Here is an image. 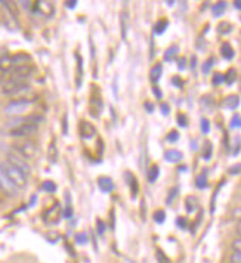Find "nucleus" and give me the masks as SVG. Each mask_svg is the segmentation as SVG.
Listing matches in <instances>:
<instances>
[{"label":"nucleus","mask_w":241,"mask_h":263,"mask_svg":"<svg viewBox=\"0 0 241 263\" xmlns=\"http://www.w3.org/2000/svg\"><path fill=\"white\" fill-rule=\"evenodd\" d=\"M3 166H5V170H6V173H8L9 179L12 180L13 185L18 188V191H20V190H24L25 186H27V180H28V176H25L21 170H18L16 167L11 166L9 163H8V164H3Z\"/></svg>","instance_id":"obj_1"},{"label":"nucleus","mask_w":241,"mask_h":263,"mask_svg":"<svg viewBox=\"0 0 241 263\" xmlns=\"http://www.w3.org/2000/svg\"><path fill=\"white\" fill-rule=\"evenodd\" d=\"M6 157H8V163H9L11 166L16 167L18 170H21L25 176H30V175H31V167H30L28 161L20 156L16 151H8V153H6Z\"/></svg>","instance_id":"obj_2"},{"label":"nucleus","mask_w":241,"mask_h":263,"mask_svg":"<svg viewBox=\"0 0 241 263\" xmlns=\"http://www.w3.org/2000/svg\"><path fill=\"white\" fill-rule=\"evenodd\" d=\"M0 190L5 195H9V197H16L18 195V188L13 185L12 180L9 179L3 164H0Z\"/></svg>","instance_id":"obj_3"},{"label":"nucleus","mask_w":241,"mask_h":263,"mask_svg":"<svg viewBox=\"0 0 241 263\" xmlns=\"http://www.w3.org/2000/svg\"><path fill=\"white\" fill-rule=\"evenodd\" d=\"M13 151H16L27 161L34 158V156L37 154L36 145L33 144V142H30V141H21V142L15 144L13 145Z\"/></svg>","instance_id":"obj_4"},{"label":"nucleus","mask_w":241,"mask_h":263,"mask_svg":"<svg viewBox=\"0 0 241 263\" xmlns=\"http://www.w3.org/2000/svg\"><path fill=\"white\" fill-rule=\"evenodd\" d=\"M33 101H28V99H18V101H13L11 102L8 107L5 108L6 114H12V116H20V114H24L25 111H28V108L31 107Z\"/></svg>","instance_id":"obj_5"},{"label":"nucleus","mask_w":241,"mask_h":263,"mask_svg":"<svg viewBox=\"0 0 241 263\" xmlns=\"http://www.w3.org/2000/svg\"><path fill=\"white\" fill-rule=\"evenodd\" d=\"M34 9L39 11L42 15H45V16H52L53 12H55L53 3L45 2V0H43V2H36V3H34Z\"/></svg>","instance_id":"obj_6"},{"label":"nucleus","mask_w":241,"mask_h":263,"mask_svg":"<svg viewBox=\"0 0 241 263\" xmlns=\"http://www.w3.org/2000/svg\"><path fill=\"white\" fill-rule=\"evenodd\" d=\"M15 70L13 65V58L9 55H2L0 57V71L2 72H12Z\"/></svg>","instance_id":"obj_7"},{"label":"nucleus","mask_w":241,"mask_h":263,"mask_svg":"<svg viewBox=\"0 0 241 263\" xmlns=\"http://www.w3.org/2000/svg\"><path fill=\"white\" fill-rule=\"evenodd\" d=\"M80 133H82V138L90 139V138H94V136L97 135V129H95L90 123L82 121V124H80Z\"/></svg>","instance_id":"obj_8"},{"label":"nucleus","mask_w":241,"mask_h":263,"mask_svg":"<svg viewBox=\"0 0 241 263\" xmlns=\"http://www.w3.org/2000/svg\"><path fill=\"white\" fill-rule=\"evenodd\" d=\"M98 186H99V190L102 192H111L114 190V183H113V180L107 178V176H102V178H99L98 179Z\"/></svg>","instance_id":"obj_9"},{"label":"nucleus","mask_w":241,"mask_h":263,"mask_svg":"<svg viewBox=\"0 0 241 263\" xmlns=\"http://www.w3.org/2000/svg\"><path fill=\"white\" fill-rule=\"evenodd\" d=\"M182 158H183V156L178 149H169L164 153V160L168 163H179V161H182Z\"/></svg>","instance_id":"obj_10"},{"label":"nucleus","mask_w":241,"mask_h":263,"mask_svg":"<svg viewBox=\"0 0 241 263\" xmlns=\"http://www.w3.org/2000/svg\"><path fill=\"white\" fill-rule=\"evenodd\" d=\"M222 105L227 108V109L234 111V109H237V108L240 107V98H238L237 95L228 96V98H225V99H224V104H222Z\"/></svg>","instance_id":"obj_11"},{"label":"nucleus","mask_w":241,"mask_h":263,"mask_svg":"<svg viewBox=\"0 0 241 263\" xmlns=\"http://www.w3.org/2000/svg\"><path fill=\"white\" fill-rule=\"evenodd\" d=\"M161 74H163V67H161V64H157V65H154L151 68V71H150V80L153 83H157L161 79Z\"/></svg>","instance_id":"obj_12"},{"label":"nucleus","mask_w":241,"mask_h":263,"mask_svg":"<svg viewBox=\"0 0 241 263\" xmlns=\"http://www.w3.org/2000/svg\"><path fill=\"white\" fill-rule=\"evenodd\" d=\"M225 9H227V2H219L216 5H213L212 6V13H213V16H222L224 12H225Z\"/></svg>","instance_id":"obj_13"},{"label":"nucleus","mask_w":241,"mask_h":263,"mask_svg":"<svg viewBox=\"0 0 241 263\" xmlns=\"http://www.w3.org/2000/svg\"><path fill=\"white\" fill-rule=\"evenodd\" d=\"M197 207H198V200L195 198V197H188L187 200H185V209H187V212L188 213H193L197 210Z\"/></svg>","instance_id":"obj_14"},{"label":"nucleus","mask_w":241,"mask_h":263,"mask_svg":"<svg viewBox=\"0 0 241 263\" xmlns=\"http://www.w3.org/2000/svg\"><path fill=\"white\" fill-rule=\"evenodd\" d=\"M220 53H222V57H224L227 61H231L232 58H234V49L231 48V45H229V43H224V45H222V48H220Z\"/></svg>","instance_id":"obj_15"},{"label":"nucleus","mask_w":241,"mask_h":263,"mask_svg":"<svg viewBox=\"0 0 241 263\" xmlns=\"http://www.w3.org/2000/svg\"><path fill=\"white\" fill-rule=\"evenodd\" d=\"M126 178L129 179V182H127V183H129V186H131V191H132V197H136V194H138V190H139V188H138V182H136V179H135V176H133L132 173H129V172L126 173Z\"/></svg>","instance_id":"obj_16"},{"label":"nucleus","mask_w":241,"mask_h":263,"mask_svg":"<svg viewBox=\"0 0 241 263\" xmlns=\"http://www.w3.org/2000/svg\"><path fill=\"white\" fill-rule=\"evenodd\" d=\"M195 186H197L198 190H205L206 186H207V172H206V170L201 175L197 176V179H195Z\"/></svg>","instance_id":"obj_17"},{"label":"nucleus","mask_w":241,"mask_h":263,"mask_svg":"<svg viewBox=\"0 0 241 263\" xmlns=\"http://www.w3.org/2000/svg\"><path fill=\"white\" fill-rule=\"evenodd\" d=\"M178 52H179V48H178V46H170V48L164 52V60L173 61L178 57Z\"/></svg>","instance_id":"obj_18"},{"label":"nucleus","mask_w":241,"mask_h":263,"mask_svg":"<svg viewBox=\"0 0 241 263\" xmlns=\"http://www.w3.org/2000/svg\"><path fill=\"white\" fill-rule=\"evenodd\" d=\"M168 25H169L168 20H161V21H158V23L156 24V27H154V33H156V34H163V33L166 31Z\"/></svg>","instance_id":"obj_19"},{"label":"nucleus","mask_w":241,"mask_h":263,"mask_svg":"<svg viewBox=\"0 0 241 263\" xmlns=\"http://www.w3.org/2000/svg\"><path fill=\"white\" fill-rule=\"evenodd\" d=\"M158 175H160L158 166H153V167L148 170V182H150V183L156 182L157 178H158Z\"/></svg>","instance_id":"obj_20"},{"label":"nucleus","mask_w":241,"mask_h":263,"mask_svg":"<svg viewBox=\"0 0 241 263\" xmlns=\"http://www.w3.org/2000/svg\"><path fill=\"white\" fill-rule=\"evenodd\" d=\"M153 217H154V220H156L157 223H164V220H166V213H164L163 210H157V212H154Z\"/></svg>","instance_id":"obj_21"},{"label":"nucleus","mask_w":241,"mask_h":263,"mask_svg":"<svg viewBox=\"0 0 241 263\" xmlns=\"http://www.w3.org/2000/svg\"><path fill=\"white\" fill-rule=\"evenodd\" d=\"M231 31H232V25L229 23H220L219 24V33L220 34H228Z\"/></svg>","instance_id":"obj_22"},{"label":"nucleus","mask_w":241,"mask_h":263,"mask_svg":"<svg viewBox=\"0 0 241 263\" xmlns=\"http://www.w3.org/2000/svg\"><path fill=\"white\" fill-rule=\"evenodd\" d=\"M212 151H213V146L210 142H206L205 144V149H203V158L205 160H210L212 157Z\"/></svg>","instance_id":"obj_23"},{"label":"nucleus","mask_w":241,"mask_h":263,"mask_svg":"<svg viewBox=\"0 0 241 263\" xmlns=\"http://www.w3.org/2000/svg\"><path fill=\"white\" fill-rule=\"evenodd\" d=\"M231 127L232 129H241V116L238 114H234L232 119H231Z\"/></svg>","instance_id":"obj_24"},{"label":"nucleus","mask_w":241,"mask_h":263,"mask_svg":"<svg viewBox=\"0 0 241 263\" xmlns=\"http://www.w3.org/2000/svg\"><path fill=\"white\" fill-rule=\"evenodd\" d=\"M235 79H237V72H235V70H229V71L225 74V82L228 84L234 83Z\"/></svg>","instance_id":"obj_25"},{"label":"nucleus","mask_w":241,"mask_h":263,"mask_svg":"<svg viewBox=\"0 0 241 263\" xmlns=\"http://www.w3.org/2000/svg\"><path fill=\"white\" fill-rule=\"evenodd\" d=\"M200 127H201V132L207 135L210 132V121L207 119H201L200 120Z\"/></svg>","instance_id":"obj_26"},{"label":"nucleus","mask_w":241,"mask_h":263,"mask_svg":"<svg viewBox=\"0 0 241 263\" xmlns=\"http://www.w3.org/2000/svg\"><path fill=\"white\" fill-rule=\"evenodd\" d=\"M176 121H178V124H179L181 127H187V126H188V119H187V116L182 114V112H179V114L176 116Z\"/></svg>","instance_id":"obj_27"},{"label":"nucleus","mask_w":241,"mask_h":263,"mask_svg":"<svg viewBox=\"0 0 241 263\" xmlns=\"http://www.w3.org/2000/svg\"><path fill=\"white\" fill-rule=\"evenodd\" d=\"M213 65H215V58H209V60L205 62V65H203V72L207 74V72L212 70V67H213Z\"/></svg>","instance_id":"obj_28"},{"label":"nucleus","mask_w":241,"mask_h":263,"mask_svg":"<svg viewBox=\"0 0 241 263\" xmlns=\"http://www.w3.org/2000/svg\"><path fill=\"white\" fill-rule=\"evenodd\" d=\"M232 250L234 253H241V237L232 241Z\"/></svg>","instance_id":"obj_29"},{"label":"nucleus","mask_w":241,"mask_h":263,"mask_svg":"<svg viewBox=\"0 0 241 263\" xmlns=\"http://www.w3.org/2000/svg\"><path fill=\"white\" fill-rule=\"evenodd\" d=\"M43 190L48 192H53L55 190H57V185H55L53 182L48 180V182H45V183H43Z\"/></svg>","instance_id":"obj_30"},{"label":"nucleus","mask_w":241,"mask_h":263,"mask_svg":"<svg viewBox=\"0 0 241 263\" xmlns=\"http://www.w3.org/2000/svg\"><path fill=\"white\" fill-rule=\"evenodd\" d=\"M168 141H169V142H178V141H179V133L176 130H172L169 135H168Z\"/></svg>","instance_id":"obj_31"},{"label":"nucleus","mask_w":241,"mask_h":263,"mask_svg":"<svg viewBox=\"0 0 241 263\" xmlns=\"http://www.w3.org/2000/svg\"><path fill=\"white\" fill-rule=\"evenodd\" d=\"M176 195H178V188H173V190H170L169 192V197H168V200H166V203L172 204V201L176 198Z\"/></svg>","instance_id":"obj_32"},{"label":"nucleus","mask_w":241,"mask_h":263,"mask_svg":"<svg viewBox=\"0 0 241 263\" xmlns=\"http://www.w3.org/2000/svg\"><path fill=\"white\" fill-rule=\"evenodd\" d=\"M222 82H225V76H222V74H215V76H213V84H215V86L220 84Z\"/></svg>","instance_id":"obj_33"},{"label":"nucleus","mask_w":241,"mask_h":263,"mask_svg":"<svg viewBox=\"0 0 241 263\" xmlns=\"http://www.w3.org/2000/svg\"><path fill=\"white\" fill-rule=\"evenodd\" d=\"M229 260L231 263H241V253H232Z\"/></svg>","instance_id":"obj_34"},{"label":"nucleus","mask_w":241,"mask_h":263,"mask_svg":"<svg viewBox=\"0 0 241 263\" xmlns=\"http://www.w3.org/2000/svg\"><path fill=\"white\" fill-rule=\"evenodd\" d=\"M178 68H179L181 71H183V70L187 68V60H185V58H179V60H178Z\"/></svg>","instance_id":"obj_35"},{"label":"nucleus","mask_w":241,"mask_h":263,"mask_svg":"<svg viewBox=\"0 0 241 263\" xmlns=\"http://www.w3.org/2000/svg\"><path fill=\"white\" fill-rule=\"evenodd\" d=\"M172 83L175 84L176 87H179V89H182V86H183V82H182V80H181V79H179V77H178V76L172 79Z\"/></svg>","instance_id":"obj_36"},{"label":"nucleus","mask_w":241,"mask_h":263,"mask_svg":"<svg viewBox=\"0 0 241 263\" xmlns=\"http://www.w3.org/2000/svg\"><path fill=\"white\" fill-rule=\"evenodd\" d=\"M126 34H127V28L124 25V18H121V39L124 40L126 39Z\"/></svg>","instance_id":"obj_37"},{"label":"nucleus","mask_w":241,"mask_h":263,"mask_svg":"<svg viewBox=\"0 0 241 263\" xmlns=\"http://www.w3.org/2000/svg\"><path fill=\"white\" fill-rule=\"evenodd\" d=\"M240 172H241V164L232 166V167L229 168V173H231V175H237V173H240Z\"/></svg>","instance_id":"obj_38"},{"label":"nucleus","mask_w":241,"mask_h":263,"mask_svg":"<svg viewBox=\"0 0 241 263\" xmlns=\"http://www.w3.org/2000/svg\"><path fill=\"white\" fill-rule=\"evenodd\" d=\"M160 108H161V111H163V114H164V116H168V114H169L170 108H169V105H168V104H164V102H163V104L160 105Z\"/></svg>","instance_id":"obj_39"},{"label":"nucleus","mask_w":241,"mask_h":263,"mask_svg":"<svg viewBox=\"0 0 241 263\" xmlns=\"http://www.w3.org/2000/svg\"><path fill=\"white\" fill-rule=\"evenodd\" d=\"M176 223H178V225H179L182 229H185V228H187V220H185V217H179Z\"/></svg>","instance_id":"obj_40"},{"label":"nucleus","mask_w":241,"mask_h":263,"mask_svg":"<svg viewBox=\"0 0 241 263\" xmlns=\"http://www.w3.org/2000/svg\"><path fill=\"white\" fill-rule=\"evenodd\" d=\"M76 5H77V2H76V0H70V2H65V6H67V8H70V9L76 8Z\"/></svg>","instance_id":"obj_41"},{"label":"nucleus","mask_w":241,"mask_h":263,"mask_svg":"<svg viewBox=\"0 0 241 263\" xmlns=\"http://www.w3.org/2000/svg\"><path fill=\"white\" fill-rule=\"evenodd\" d=\"M98 228H99V229H98V232H99V234H104V231H105V227H104V223H102L101 220H98Z\"/></svg>","instance_id":"obj_42"},{"label":"nucleus","mask_w":241,"mask_h":263,"mask_svg":"<svg viewBox=\"0 0 241 263\" xmlns=\"http://www.w3.org/2000/svg\"><path fill=\"white\" fill-rule=\"evenodd\" d=\"M144 107L146 108V111H148V112H153V111H154V105H153V104H150V102H145Z\"/></svg>","instance_id":"obj_43"},{"label":"nucleus","mask_w":241,"mask_h":263,"mask_svg":"<svg viewBox=\"0 0 241 263\" xmlns=\"http://www.w3.org/2000/svg\"><path fill=\"white\" fill-rule=\"evenodd\" d=\"M153 92L156 93V96H157V98H158V99H161V96H163V93H161V92L158 90V87H157V86H154V87H153Z\"/></svg>","instance_id":"obj_44"},{"label":"nucleus","mask_w":241,"mask_h":263,"mask_svg":"<svg viewBox=\"0 0 241 263\" xmlns=\"http://www.w3.org/2000/svg\"><path fill=\"white\" fill-rule=\"evenodd\" d=\"M234 8L241 11V0H235V2H234Z\"/></svg>","instance_id":"obj_45"},{"label":"nucleus","mask_w":241,"mask_h":263,"mask_svg":"<svg viewBox=\"0 0 241 263\" xmlns=\"http://www.w3.org/2000/svg\"><path fill=\"white\" fill-rule=\"evenodd\" d=\"M67 130H68V126H67V116L64 117V133L67 135Z\"/></svg>","instance_id":"obj_46"},{"label":"nucleus","mask_w":241,"mask_h":263,"mask_svg":"<svg viewBox=\"0 0 241 263\" xmlns=\"http://www.w3.org/2000/svg\"><path fill=\"white\" fill-rule=\"evenodd\" d=\"M237 232H238V235L241 237V219L238 220V223H237Z\"/></svg>","instance_id":"obj_47"},{"label":"nucleus","mask_w":241,"mask_h":263,"mask_svg":"<svg viewBox=\"0 0 241 263\" xmlns=\"http://www.w3.org/2000/svg\"><path fill=\"white\" fill-rule=\"evenodd\" d=\"M191 61H193V64H191V68H195V62H197V58H195V57H193V58H191Z\"/></svg>","instance_id":"obj_48"},{"label":"nucleus","mask_w":241,"mask_h":263,"mask_svg":"<svg viewBox=\"0 0 241 263\" xmlns=\"http://www.w3.org/2000/svg\"><path fill=\"white\" fill-rule=\"evenodd\" d=\"M0 192H2V190H0ZM2 194H3V192H2Z\"/></svg>","instance_id":"obj_49"}]
</instances>
